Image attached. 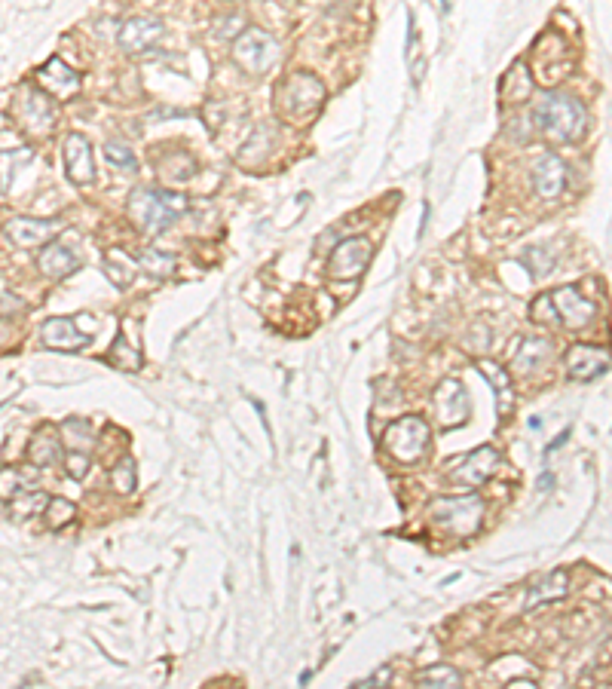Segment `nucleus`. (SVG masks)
<instances>
[{"instance_id":"obj_12","label":"nucleus","mask_w":612,"mask_h":689,"mask_svg":"<svg viewBox=\"0 0 612 689\" xmlns=\"http://www.w3.org/2000/svg\"><path fill=\"white\" fill-rule=\"evenodd\" d=\"M551 298H554V307L560 313V325H567V328H585L597 313V304L585 301L573 285L557 288Z\"/></svg>"},{"instance_id":"obj_39","label":"nucleus","mask_w":612,"mask_h":689,"mask_svg":"<svg viewBox=\"0 0 612 689\" xmlns=\"http://www.w3.org/2000/svg\"><path fill=\"white\" fill-rule=\"evenodd\" d=\"M567 438H570V429H564V432H560V435H557V438L551 441V445L545 448V454H551V451H557L560 445H564V441H567Z\"/></svg>"},{"instance_id":"obj_15","label":"nucleus","mask_w":612,"mask_h":689,"mask_svg":"<svg viewBox=\"0 0 612 689\" xmlns=\"http://www.w3.org/2000/svg\"><path fill=\"white\" fill-rule=\"evenodd\" d=\"M163 37V22L160 19H129L120 28V46L126 53H147V49Z\"/></svg>"},{"instance_id":"obj_32","label":"nucleus","mask_w":612,"mask_h":689,"mask_svg":"<svg viewBox=\"0 0 612 689\" xmlns=\"http://www.w3.org/2000/svg\"><path fill=\"white\" fill-rule=\"evenodd\" d=\"M521 264H527V267L533 270V276L542 279V276L554 267V252L545 249V245H533V249H527V252L521 255Z\"/></svg>"},{"instance_id":"obj_30","label":"nucleus","mask_w":612,"mask_h":689,"mask_svg":"<svg viewBox=\"0 0 612 689\" xmlns=\"http://www.w3.org/2000/svg\"><path fill=\"white\" fill-rule=\"evenodd\" d=\"M0 481H4V503H10L13 497L25 494V490L37 487V475L34 472H16V469H4L0 472Z\"/></svg>"},{"instance_id":"obj_4","label":"nucleus","mask_w":612,"mask_h":689,"mask_svg":"<svg viewBox=\"0 0 612 689\" xmlns=\"http://www.w3.org/2000/svg\"><path fill=\"white\" fill-rule=\"evenodd\" d=\"M429 515L438 527L453 533L456 539H469L478 533L481 518H484V503L478 494L466 497H438L429 503Z\"/></svg>"},{"instance_id":"obj_2","label":"nucleus","mask_w":612,"mask_h":689,"mask_svg":"<svg viewBox=\"0 0 612 689\" xmlns=\"http://www.w3.org/2000/svg\"><path fill=\"white\" fill-rule=\"evenodd\" d=\"M190 209V200L184 193H172V190H135L129 196V218L132 224L147 233V236H157L163 230H169V224L184 215Z\"/></svg>"},{"instance_id":"obj_19","label":"nucleus","mask_w":612,"mask_h":689,"mask_svg":"<svg viewBox=\"0 0 612 689\" xmlns=\"http://www.w3.org/2000/svg\"><path fill=\"white\" fill-rule=\"evenodd\" d=\"M68 454L62 451V435L56 426H43L37 429V435L31 438L28 445V460L34 466H56L59 460H65Z\"/></svg>"},{"instance_id":"obj_7","label":"nucleus","mask_w":612,"mask_h":689,"mask_svg":"<svg viewBox=\"0 0 612 689\" xmlns=\"http://www.w3.org/2000/svg\"><path fill=\"white\" fill-rule=\"evenodd\" d=\"M374 258V245L371 239L365 236H352V239H343L337 249L331 252V261H328V276L331 279H340V282H349V279H359L368 264Z\"/></svg>"},{"instance_id":"obj_10","label":"nucleus","mask_w":612,"mask_h":689,"mask_svg":"<svg viewBox=\"0 0 612 689\" xmlns=\"http://www.w3.org/2000/svg\"><path fill=\"white\" fill-rule=\"evenodd\" d=\"M612 365V353L603 347H591V343H576L567 353V374L576 383H591L594 377L606 374Z\"/></svg>"},{"instance_id":"obj_27","label":"nucleus","mask_w":612,"mask_h":689,"mask_svg":"<svg viewBox=\"0 0 612 689\" xmlns=\"http://www.w3.org/2000/svg\"><path fill=\"white\" fill-rule=\"evenodd\" d=\"M417 686H432V689H453V686H463V674L450 665H429L423 671H417L414 677Z\"/></svg>"},{"instance_id":"obj_28","label":"nucleus","mask_w":612,"mask_h":689,"mask_svg":"<svg viewBox=\"0 0 612 689\" xmlns=\"http://www.w3.org/2000/svg\"><path fill=\"white\" fill-rule=\"evenodd\" d=\"M175 267H178V258L169 255V252L147 249V252L138 255V270H144V273L153 276V279H166V276H172Z\"/></svg>"},{"instance_id":"obj_35","label":"nucleus","mask_w":612,"mask_h":689,"mask_svg":"<svg viewBox=\"0 0 612 689\" xmlns=\"http://www.w3.org/2000/svg\"><path fill=\"white\" fill-rule=\"evenodd\" d=\"M89 451H68V457H65V469H68V475L74 478V481H83L86 478V472H89Z\"/></svg>"},{"instance_id":"obj_41","label":"nucleus","mask_w":612,"mask_h":689,"mask_svg":"<svg viewBox=\"0 0 612 689\" xmlns=\"http://www.w3.org/2000/svg\"><path fill=\"white\" fill-rule=\"evenodd\" d=\"M508 686H515V689H518V686H536V683H533V680H512Z\"/></svg>"},{"instance_id":"obj_23","label":"nucleus","mask_w":612,"mask_h":689,"mask_svg":"<svg viewBox=\"0 0 612 689\" xmlns=\"http://www.w3.org/2000/svg\"><path fill=\"white\" fill-rule=\"evenodd\" d=\"M530 92H533V77H530L524 62H515L512 68H508V74L502 77L499 95L505 98V102H524Z\"/></svg>"},{"instance_id":"obj_13","label":"nucleus","mask_w":612,"mask_h":689,"mask_svg":"<svg viewBox=\"0 0 612 689\" xmlns=\"http://www.w3.org/2000/svg\"><path fill=\"white\" fill-rule=\"evenodd\" d=\"M533 187L542 200H557L567 187V163L557 154H545L533 166Z\"/></svg>"},{"instance_id":"obj_17","label":"nucleus","mask_w":612,"mask_h":689,"mask_svg":"<svg viewBox=\"0 0 612 689\" xmlns=\"http://www.w3.org/2000/svg\"><path fill=\"white\" fill-rule=\"evenodd\" d=\"M53 105L49 98L37 89H22V123L34 132V135H46L53 132Z\"/></svg>"},{"instance_id":"obj_38","label":"nucleus","mask_w":612,"mask_h":689,"mask_svg":"<svg viewBox=\"0 0 612 689\" xmlns=\"http://www.w3.org/2000/svg\"><path fill=\"white\" fill-rule=\"evenodd\" d=\"M13 307H19V301L10 294V288H4V316H7V319H10V310H13Z\"/></svg>"},{"instance_id":"obj_18","label":"nucleus","mask_w":612,"mask_h":689,"mask_svg":"<svg viewBox=\"0 0 612 689\" xmlns=\"http://www.w3.org/2000/svg\"><path fill=\"white\" fill-rule=\"evenodd\" d=\"M59 230L56 221H34V218H10L4 233L7 239H13L22 249H31V245H43L49 236Z\"/></svg>"},{"instance_id":"obj_16","label":"nucleus","mask_w":612,"mask_h":689,"mask_svg":"<svg viewBox=\"0 0 612 689\" xmlns=\"http://www.w3.org/2000/svg\"><path fill=\"white\" fill-rule=\"evenodd\" d=\"M37 80H40V86L49 92V95H56V98H71L77 89H80V74L77 71H71L59 56L56 59H49L40 71H37Z\"/></svg>"},{"instance_id":"obj_8","label":"nucleus","mask_w":612,"mask_h":689,"mask_svg":"<svg viewBox=\"0 0 612 689\" xmlns=\"http://www.w3.org/2000/svg\"><path fill=\"white\" fill-rule=\"evenodd\" d=\"M432 405H435V417L444 429L450 426H463L472 414V402H469V392L466 386L459 380H444L438 383L435 396H432Z\"/></svg>"},{"instance_id":"obj_22","label":"nucleus","mask_w":612,"mask_h":689,"mask_svg":"<svg viewBox=\"0 0 612 689\" xmlns=\"http://www.w3.org/2000/svg\"><path fill=\"white\" fill-rule=\"evenodd\" d=\"M570 592V573L567 570H551L545 579H539L527 592V610L545 604V601H560Z\"/></svg>"},{"instance_id":"obj_26","label":"nucleus","mask_w":612,"mask_h":689,"mask_svg":"<svg viewBox=\"0 0 612 689\" xmlns=\"http://www.w3.org/2000/svg\"><path fill=\"white\" fill-rule=\"evenodd\" d=\"M135 267H138V258H129L123 249H111L105 255V273L117 288H126L135 279Z\"/></svg>"},{"instance_id":"obj_3","label":"nucleus","mask_w":612,"mask_h":689,"mask_svg":"<svg viewBox=\"0 0 612 689\" xmlns=\"http://www.w3.org/2000/svg\"><path fill=\"white\" fill-rule=\"evenodd\" d=\"M322 102H325L322 80H316L313 74H306V71H294L276 86V114L282 120H288V123L300 126L310 117H316Z\"/></svg>"},{"instance_id":"obj_29","label":"nucleus","mask_w":612,"mask_h":689,"mask_svg":"<svg viewBox=\"0 0 612 689\" xmlns=\"http://www.w3.org/2000/svg\"><path fill=\"white\" fill-rule=\"evenodd\" d=\"M46 506H49V497L43 494L40 487H34V490H25V494L13 497V500L7 503V512H10V518H13V515H16V518H28V515L46 512Z\"/></svg>"},{"instance_id":"obj_36","label":"nucleus","mask_w":612,"mask_h":689,"mask_svg":"<svg viewBox=\"0 0 612 689\" xmlns=\"http://www.w3.org/2000/svg\"><path fill=\"white\" fill-rule=\"evenodd\" d=\"M105 157H108L114 166H123V169H135V154L129 151L126 144H120V141H108V147H105Z\"/></svg>"},{"instance_id":"obj_11","label":"nucleus","mask_w":612,"mask_h":689,"mask_svg":"<svg viewBox=\"0 0 612 689\" xmlns=\"http://www.w3.org/2000/svg\"><path fill=\"white\" fill-rule=\"evenodd\" d=\"M65 172L74 184H92L95 181V163H92V147L86 141V135L80 132H71L65 138Z\"/></svg>"},{"instance_id":"obj_1","label":"nucleus","mask_w":612,"mask_h":689,"mask_svg":"<svg viewBox=\"0 0 612 689\" xmlns=\"http://www.w3.org/2000/svg\"><path fill=\"white\" fill-rule=\"evenodd\" d=\"M533 120H536V126L542 129L545 138H551L557 144H570V141H576V138L585 135L588 111H585V105L579 102V98H573V95L548 92V95H542L539 102H536Z\"/></svg>"},{"instance_id":"obj_40","label":"nucleus","mask_w":612,"mask_h":689,"mask_svg":"<svg viewBox=\"0 0 612 689\" xmlns=\"http://www.w3.org/2000/svg\"><path fill=\"white\" fill-rule=\"evenodd\" d=\"M548 484H554V478H551V475H548V472H545V475H542V478H539V487H542V490H545V487H548Z\"/></svg>"},{"instance_id":"obj_25","label":"nucleus","mask_w":612,"mask_h":689,"mask_svg":"<svg viewBox=\"0 0 612 689\" xmlns=\"http://www.w3.org/2000/svg\"><path fill=\"white\" fill-rule=\"evenodd\" d=\"M126 331H129V325H123V328L117 331V340H114V347H111L108 359H111V365L120 368V371H138V368H141V353H138V343H129V340H126Z\"/></svg>"},{"instance_id":"obj_24","label":"nucleus","mask_w":612,"mask_h":689,"mask_svg":"<svg viewBox=\"0 0 612 689\" xmlns=\"http://www.w3.org/2000/svg\"><path fill=\"white\" fill-rule=\"evenodd\" d=\"M478 368H481V374L490 380V386L496 389V396H499V411L508 414V411H512V405H515V399H512V377H508L505 368H499L496 362H487V359H481Z\"/></svg>"},{"instance_id":"obj_34","label":"nucleus","mask_w":612,"mask_h":689,"mask_svg":"<svg viewBox=\"0 0 612 689\" xmlns=\"http://www.w3.org/2000/svg\"><path fill=\"white\" fill-rule=\"evenodd\" d=\"M530 319L539 322V325H560V313L554 307L551 294H539V298L530 304Z\"/></svg>"},{"instance_id":"obj_20","label":"nucleus","mask_w":612,"mask_h":689,"mask_svg":"<svg viewBox=\"0 0 612 689\" xmlns=\"http://www.w3.org/2000/svg\"><path fill=\"white\" fill-rule=\"evenodd\" d=\"M37 264H40V270H43L46 276L59 279V276H71V273L80 267V258L68 249V245H62V242H49V245H43V249H40Z\"/></svg>"},{"instance_id":"obj_5","label":"nucleus","mask_w":612,"mask_h":689,"mask_svg":"<svg viewBox=\"0 0 612 689\" xmlns=\"http://www.w3.org/2000/svg\"><path fill=\"white\" fill-rule=\"evenodd\" d=\"M429 438H432L429 423L423 417L411 414V417H401V420H395V423L386 426L383 448L398 463H420L429 454Z\"/></svg>"},{"instance_id":"obj_21","label":"nucleus","mask_w":612,"mask_h":689,"mask_svg":"<svg viewBox=\"0 0 612 689\" xmlns=\"http://www.w3.org/2000/svg\"><path fill=\"white\" fill-rule=\"evenodd\" d=\"M551 356H554V343L551 340H545V337H527V340H521V350H518L512 368L518 374H530V371H539Z\"/></svg>"},{"instance_id":"obj_33","label":"nucleus","mask_w":612,"mask_h":689,"mask_svg":"<svg viewBox=\"0 0 612 689\" xmlns=\"http://www.w3.org/2000/svg\"><path fill=\"white\" fill-rule=\"evenodd\" d=\"M135 460L132 457H123L114 469H111V484H114V490L117 494H132L135 490Z\"/></svg>"},{"instance_id":"obj_9","label":"nucleus","mask_w":612,"mask_h":689,"mask_svg":"<svg viewBox=\"0 0 612 689\" xmlns=\"http://www.w3.org/2000/svg\"><path fill=\"white\" fill-rule=\"evenodd\" d=\"M502 466V454L490 445L466 454L463 460H459L453 469H450V481L456 484H463V487H481L487 478L496 475V469Z\"/></svg>"},{"instance_id":"obj_31","label":"nucleus","mask_w":612,"mask_h":689,"mask_svg":"<svg viewBox=\"0 0 612 689\" xmlns=\"http://www.w3.org/2000/svg\"><path fill=\"white\" fill-rule=\"evenodd\" d=\"M46 524L53 527V530H62L74 521L77 515V506L71 500H62V497H49V506H46Z\"/></svg>"},{"instance_id":"obj_37","label":"nucleus","mask_w":612,"mask_h":689,"mask_svg":"<svg viewBox=\"0 0 612 689\" xmlns=\"http://www.w3.org/2000/svg\"><path fill=\"white\" fill-rule=\"evenodd\" d=\"M389 680H392V668L386 665V668H380V671H374V674H368L362 680H355V686H389Z\"/></svg>"},{"instance_id":"obj_6","label":"nucleus","mask_w":612,"mask_h":689,"mask_svg":"<svg viewBox=\"0 0 612 689\" xmlns=\"http://www.w3.org/2000/svg\"><path fill=\"white\" fill-rule=\"evenodd\" d=\"M282 56V49L276 43V37H270L261 28H245L236 40H233V59L245 74H267Z\"/></svg>"},{"instance_id":"obj_14","label":"nucleus","mask_w":612,"mask_h":689,"mask_svg":"<svg viewBox=\"0 0 612 689\" xmlns=\"http://www.w3.org/2000/svg\"><path fill=\"white\" fill-rule=\"evenodd\" d=\"M43 343L49 350H62V353H77L89 347V334H80L71 319H46L43 322Z\"/></svg>"}]
</instances>
